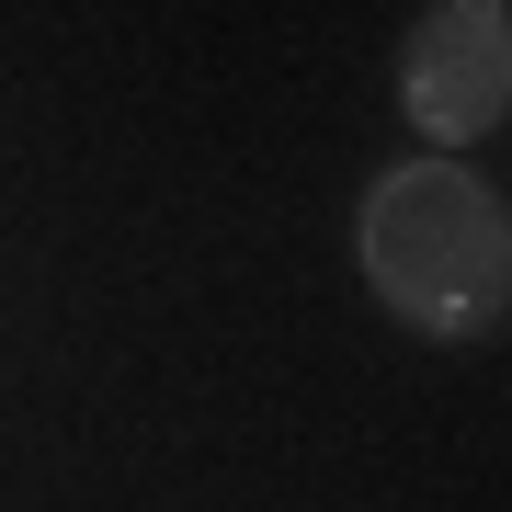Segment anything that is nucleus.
<instances>
[{"label": "nucleus", "instance_id": "1", "mask_svg": "<svg viewBox=\"0 0 512 512\" xmlns=\"http://www.w3.org/2000/svg\"><path fill=\"white\" fill-rule=\"evenodd\" d=\"M353 262H365L376 308H399V330L490 342L512 319V205H501V183H478L444 148H421V160L365 183Z\"/></svg>", "mask_w": 512, "mask_h": 512}, {"label": "nucleus", "instance_id": "2", "mask_svg": "<svg viewBox=\"0 0 512 512\" xmlns=\"http://www.w3.org/2000/svg\"><path fill=\"white\" fill-rule=\"evenodd\" d=\"M399 114L421 126V148L456 160L467 137H501L512 114V12L501 0H433L399 46Z\"/></svg>", "mask_w": 512, "mask_h": 512}]
</instances>
